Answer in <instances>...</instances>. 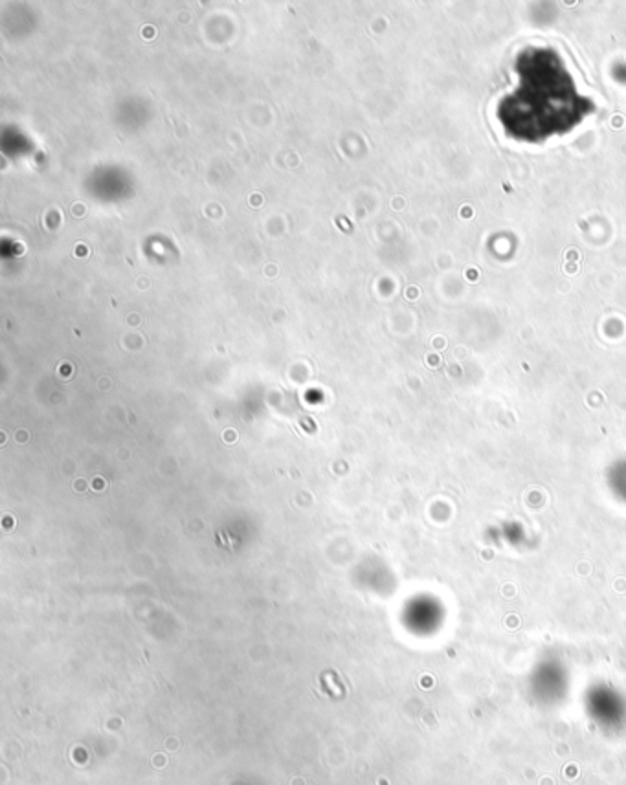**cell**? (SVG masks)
Masks as SVG:
<instances>
[{
  "mask_svg": "<svg viewBox=\"0 0 626 785\" xmlns=\"http://www.w3.org/2000/svg\"><path fill=\"white\" fill-rule=\"evenodd\" d=\"M518 83L500 99L496 118L509 138L544 144L564 136L595 113L594 99L582 96L566 61L551 46H525L514 59Z\"/></svg>",
  "mask_w": 626,
  "mask_h": 785,
  "instance_id": "1",
  "label": "cell"
}]
</instances>
